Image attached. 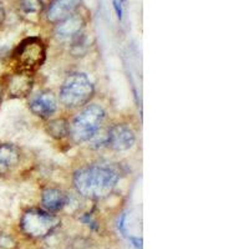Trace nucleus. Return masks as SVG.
Listing matches in <instances>:
<instances>
[{
	"instance_id": "dca6fc26",
	"label": "nucleus",
	"mask_w": 249,
	"mask_h": 249,
	"mask_svg": "<svg viewBox=\"0 0 249 249\" xmlns=\"http://www.w3.org/2000/svg\"><path fill=\"white\" fill-rule=\"evenodd\" d=\"M112 4H113V9H115V12H116L117 18L121 20L122 19V6H121V3H120V0H112Z\"/></svg>"
},
{
	"instance_id": "39448f33",
	"label": "nucleus",
	"mask_w": 249,
	"mask_h": 249,
	"mask_svg": "<svg viewBox=\"0 0 249 249\" xmlns=\"http://www.w3.org/2000/svg\"><path fill=\"white\" fill-rule=\"evenodd\" d=\"M45 45L39 37H29L20 44L15 53L17 62L21 72H33L45 61Z\"/></svg>"
},
{
	"instance_id": "9d476101",
	"label": "nucleus",
	"mask_w": 249,
	"mask_h": 249,
	"mask_svg": "<svg viewBox=\"0 0 249 249\" xmlns=\"http://www.w3.org/2000/svg\"><path fill=\"white\" fill-rule=\"evenodd\" d=\"M82 26H84V19L81 15L72 14L60 21L55 33L60 39H70L80 34Z\"/></svg>"
},
{
	"instance_id": "ddd939ff",
	"label": "nucleus",
	"mask_w": 249,
	"mask_h": 249,
	"mask_svg": "<svg viewBox=\"0 0 249 249\" xmlns=\"http://www.w3.org/2000/svg\"><path fill=\"white\" fill-rule=\"evenodd\" d=\"M48 131L53 137L61 139L70 133V126L65 120H54L49 124Z\"/></svg>"
},
{
	"instance_id": "0eeeda50",
	"label": "nucleus",
	"mask_w": 249,
	"mask_h": 249,
	"mask_svg": "<svg viewBox=\"0 0 249 249\" xmlns=\"http://www.w3.org/2000/svg\"><path fill=\"white\" fill-rule=\"evenodd\" d=\"M56 108V97L50 91L39 93L37 96H35L30 101V110L33 111V113H35L39 117H43V119H46V117H50L51 115H54Z\"/></svg>"
},
{
	"instance_id": "20e7f679",
	"label": "nucleus",
	"mask_w": 249,
	"mask_h": 249,
	"mask_svg": "<svg viewBox=\"0 0 249 249\" xmlns=\"http://www.w3.org/2000/svg\"><path fill=\"white\" fill-rule=\"evenodd\" d=\"M60 226V219L43 210H29L21 217L20 228L31 238H45Z\"/></svg>"
},
{
	"instance_id": "a211bd4d",
	"label": "nucleus",
	"mask_w": 249,
	"mask_h": 249,
	"mask_svg": "<svg viewBox=\"0 0 249 249\" xmlns=\"http://www.w3.org/2000/svg\"><path fill=\"white\" fill-rule=\"evenodd\" d=\"M4 20H5V10H4V6L0 1V25L4 23Z\"/></svg>"
},
{
	"instance_id": "2eb2a0df",
	"label": "nucleus",
	"mask_w": 249,
	"mask_h": 249,
	"mask_svg": "<svg viewBox=\"0 0 249 249\" xmlns=\"http://www.w3.org/2000/svg\"><path fill=\"white\" fill-rule=\"evenodd\" d=\"M15 242L13 241L12 237H9V235L1 234L0 235V248L1 249H12L14 248Z\"/></svg>"
},
{
	"instance_id": "aec40b11",
	"label": "nucleus",
	"mask_w": 249,
	"mask_h": 249,
	"mask_svg": "<svg viewBox=\"0 0 249 249\" xmlns=\"http://www.w3.org/2000/svg\"><path fill=\"white\" fill-rule=\"evenodd\" d=\"M0 95H1V86H0Z\"/></svg>"
},
{
	"instance_id": "4468645a",
	"label": "nucleus",
	"mask_w": 249,
	"mask_h": 249,
	"mask_svg": "<svg viewBox=\"0 0 249 249\" xmlns=\"http://www.w3.org/2000/svg\"><path fill=\"white\" fill-rule=\"evenodd\" d=\"M20 8L23 9L26 14L36 13L40 9V0H20Z\"/></svg>"
},
{
	"instance_id": "1a4fd4ad",
	"label": "nucleus",
	"mask_w": 249,
	"mask_h": 249,
	"mask_svg": "<svg viewBox=\"0 0 249 249\" xmlns=\"http://www.w3.org/2000/svg\"><path fill=\"white\" fill-rule=\"evenodd\" d=\"M20 151L12 143L0 144V176L8 175L19 163Z\"/></svg>"
},
{
	"instance_id": "f257e3e1",
	"label": "nucleus",
	"mask_w": 249,
	"mask_h": 249,
	"mask_svg": "<svg viewBox=\"0 0 249 249\" xmlns=\"http://www.w3.org/2000/svg\"><path fill=\"white\" fill-rule=\"evenodd\" d=\"M117 182L119 175L116 171L102 164L82 167L74 176L77 192L88 198H104L112 192Z\"/></svg>"
},
{
	"instance_id": "6ab92c4d",
	"label": "nucleus",
	"mask_w": 249,
	"mask_h": 249,
	"mask_svg": "<svg viewBox=\"0 0 249 249\" xmlns=\"http://www.w3.org/2000/svg\"><path fill=\"white\" fill-rule=\"evenodd\" d=\"M131 241L133 242V246L136 247V248H139V249L142 248V241H141V239H136V238H131Z\"/></svg>"
},
{
	"instance_id": "423d86ee",
	"label": "nucleus",
	"mask_w": 249,
	"mask_h": 249,
	"mask_svg": "<svg viewBox=\"0 0 249 249\" xmlns=\"http://www.w3.org/2000/svg\"><path fill=\"white\" fill-rule=\"evenodd\" d=\"M135 143V133L124 124H115L107 135V144L115 151L130 150Z\"/></svg>"
},
{
	"instance_id": "f3484780",
	"label": "nucleus",
	"mask_w": 249,
	"mask_h": 249,
	"mask_svg": "<svg viewBox=\"0 0 249 249\" xmlns=\"http://www.w3.org/2000/svg\"><path fill=\"white\" fill-rule=\"evenodd\" d=\"M82 221L85 222L86 224H88V226H91V227H93V228H95V222H93V219L92 218H91V215L90 214H86L85 217H82Z\"/></svg>"
},
{
	"instance_id": "6e6552de",
	"label": "nucleus",
	"mask_w": 249,
	"mask_h": 249,
	"mask_svg": "<svg viewBox=\"0 0 249 249\" xmlns=\"http://www.w3.org/2000/svg\"><path fill=\"white\" fill-rule=\"evenodd\" d=\"M81 0H54L48 10V20L50 23H60L70 15L75 14Z\"/></svg>"
},
{
	"instance_id": "f8f14e48",
	"label": "nucleus",
	"mask_w": 249,
	"mask_h": 249,
	"mask_svg": "<svg viewBox=\"0 0 249 249\" xmlns=\"http://www.w3.org/2000/svg\"><path fill=\"white\" fill-rule=\"evenodd\" d=\"M41 202L49 212H57L68 203V196L57 188H48L43 192Z\"/></svg>"
},
{
	"instance_id": "9b49d317",
	"label": "nucleus",
	"mask_w": 249,
	"mask_h": 249,
	"mask_svg": "<svg viewBox=\"0 0 249 249\" xmlns=\"http://www.w3.org/2000/svg\"><path fill=\"white\" fill-rule=\"evenodd\" d=\"M33 88V79L28 72L13 75L9 81V93L13 97H25Z\"/></svg>"
},
{
	"instance_id": "f03ea898",
	"label": "nucleus",
	"mask_w": 249,
	"mask_h": 249,
	"mask_svg": "<svg viewBox=\"0 0 249 249\" xmlns=\"http://www.w3.org/2000/svg\"><path fill=\"white\" fill-rule=\"evenodd\" d=\"M93 95V85L85 74L76 72L65 80L60 90V100L66 107L75 108L85 105Z\"/></svg>"
},
{
	"instance_id": "7ed1b4c3",
	"label": "nucleus",
	"mask_w": 249,
	"mask_h": 249,
	"mask_svg": "<svg viewBox=\"0 0 249 249\" xmlns=\"http://www.w3.org/2000/svg\"><path fill=\"white\" fill-rule=\"evenodd\" d=\"M105 119V111L99 105H90L79 113L70 127L75 142H86L95 136Z\"/></svg>"
}]
</instances>
